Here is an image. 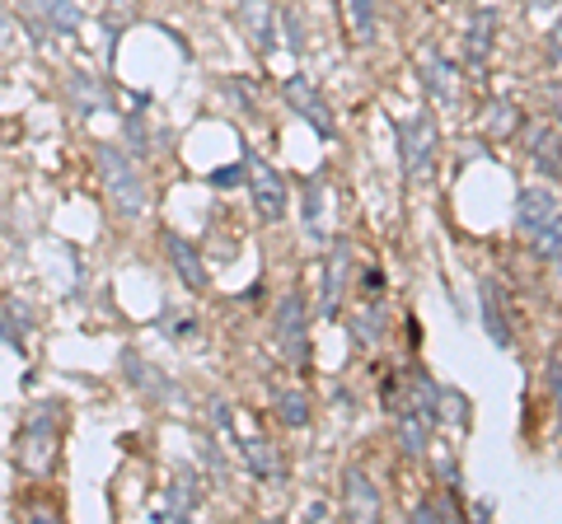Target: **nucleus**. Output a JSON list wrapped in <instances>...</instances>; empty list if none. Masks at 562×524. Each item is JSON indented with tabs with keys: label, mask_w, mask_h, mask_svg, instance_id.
I'll use <instances>...</instances> for the list:
<instances>
[{
	"label": "nucleus",
	"mask_w": 562,
	"mask_h": 524,
	"mask_svg": "<svg viewBox=\"0 0 562 524\" xmlns=\"http://www.w3.org/2000/svg\"><path fill=\"white\" fill-rule=\"evenodd\" d=\"M497 24H501V14L493 5H478L469 14V24H464V66H483L487 56H493Z\"/></svg>",
	"instance_id": "nucleus-8"
},
{
	"label": "nucleus",
	"mask_w": 562,
	"mask_h": 524,
	"mask_svg": "<svg viewBox=\"0 0 562 524\" xmlns=\"http://www.w3.org/2000/svg\"><path fill=\"white\" fill-rule=\"evenodd\" d=\"M544 103H549L553 117L562 123V80H549V85H544Z\"/></svg>",
	"instance_id": "nucleus-34"
},
{
	"label": "nucleus",
	"mask_w": 562,
	"mask_h": 524,
	"mask_svg": "<svg viewBox=\"0 0 562 524\" xmlns=\"http://www.w3.org/2000/svg\"><path fill=\"white\" fill-rule=\"evenodd\" d=\"M394 141H398V159H404V174L408 183H422L436 164V123L432 113H418V117H398L394 123Z\"/></svg>",
	"instance_id": "nucleus-3"
},
{
	"label": "nucleus",
	"mask_w": 562,
	"mask_h": 524,
	"mask_svg": "<svg viewBox=\"0 0 562 524\" xmlns=\"http://www.w3.org/2000/svg\"><path fill=\"white\" fill-rule=\"evenodd\" d=\"M94 159H99L103 192H108L113 212L123 220L145 216V206H151V188H145V174L137 169V159H131L127 150H117V145H99Z\"/></svg>",
	"instance_id": "nucleus-1"
},
{
	"label": "nucleus",
	"mask_w": 562,
	"mask_h": 524,
	"mask_svg": "<svg viewBox=\"0 0 562 524\" xmlns=\"http://www.w3.org/2000/svg\"><path fill=\"white\" fill-rule=\"evenodd\" d=\"M529 159H535V169H544V178H562V141L553 127H529Z\"/></svg>",
	"instance_id": "nucleus-15"
},
{
	"label": "nucleus",
	"mask_w": 562,
	"mask_h": 524,
	"mask_svg": "<svg viewBox=\"0 0 562 524\" xmlns=\"http://www.w3.org/2000/svg\"><path fill=\"white\" fill-rule=\"evenodd\" d=\"M123 374H127V380L137 384V388H145V394H159V398L174 394V384L165 380V374H155V366H145L141 356H131V352L123 356Z\"/></svg>",
	"instance_id": "nucleus-20"
},
{
	"label": "nucleus",
	"mask_w": 562,
	"mask_h": 524,
	"mask_svg": "<svg viewBox=\"0 0 562 524\" xmlns=\"http://www.w3.org/2000/svg\"><path fill=\"white\" fill-rule=\"evenodd\" d=\"M529 5H535V10H549V5H553V0H529Z\"/></svg>",
	"instance_id": "nucleus-36"
},
{
	"label": "nucleus",
	"mask_w": 562,
	"mask_h": 524,
	"mask_svg": "<svg viewBox=\"0 0 562 524\" xmlns=\"http://www.w3.org/2000/svg\"><path fill=\"white\" fill-rule=\"evenodd\" d=\"M418 66H422V85L432 89V94L446 103V99H455V80H450V66H446V56H440L436 48H422L418 52Z\"/></svg>",
	"instance_id": "nucleus-18"
},
{
	"label": "nucleus",
	"mask_w": 562,
	"mask_h": 524,
	"mask_svg": "<svg viewBox=\"0 0 562 524\" xmlns=\"http://www.w3.org/2000/svg\"><path fill=\"white\" fill-rule=\"evenodd\" d=\"M558 267H562V263H558Z\"/></svg>",
	"instance_id": "nucleus-37"
},
{
	"label": "nucleus",
	"mask_w": 562,
	"mask_h": 524,
	"mask_svg": "<svg viewBox=\"0 0 562 524\" xmlns=\"http://www.w3.org/2000/svg\"><path fill=\"white\" fill-rule=\"evenodd\" d=\"M440 422L469 426V402H464V394H455V388H440Z\"/></svg>",
	"instance_id": "nucleus-28"
},
{
	"label": "nucleus",
	"mask_w": 562,
	"mask_h": 524,
	"mask_svg": "<svg viewBox=\"0 0 562 524\" xmlns=\"http://www.w3.org/2000/svg\"><path fill=\"white\" fill-rule=\"evenodd\" d=\"M244 455V469L258 477V483H281L286 477V459H281V445H272L268 436H248L240 445Z\"/></svg>",
	"instance_id": "nucleus-10"
},
{
	"label": "nucleus",
	"mask_w": 562,
	"mask_h": 524,
	"mask_svg": "<svg viewBox=\"0 0 562 524\" xmlns=\"http://www.w3.org/2000/svg\"><path fill=\"white\" fill-rule=\"evenodd\" d=\"M394 436H398V449H404V459H422L426 445H432V422H426L422 412H394Z\"/></svg>",
	"instance_id": "nucleus-13"
},
{
	"label": "nucleus",
	"mask_w": 562,
	"mask_h": 524,
	"mask_svg": "<svg viewBox=\"0 0 562 524\" xmlns=\"http://www.w3.org/2000/svg\"><path fill=\"white\" fill-rule=\"evenodd\" d=\"M240 20L248 24V38H254L258 52H272V20H268V5L263 0H244L240 5Z\"/></svg>",
	"instance_id": "nucleus-22"
},
{
	"label": "nucleus",
	"mask_w": 562,
	"mask_h": 524,
	"mask_svg": "<svg viewBox=\"0 0 562 524\" xmlns=\"http://www.w3.org/2000/svg\"><path fill=\"white\" fill-rule=\"evenodd\" d=\"M28 309H20V299L14 305H0V342H10V347H24V333H28Z\"/></svg>",
	"instance_id": "nucleus-25"
},
{
	"label": "nucleus",
	"mask_w": 562,
	"mask_h": 524,
	"mask_svg": "<svg viewBox=\"0 0 562 524\" xmlns=\"http://www.w3.org/2000/svg\"><path fill=\"white\" fill-rule=\"evenodd\" d=\"M352 239H337L323 258V281H319V319H337L347 299V281H352Z\"/></svg>",
	"instance_id": "nucleus-5"
},
{
	"label": "nucleus",
	"mask_w": 562,
	"mask_h": 524,
	"mask_svg": "<svg viewBox=\"0 0 562 524\" xmlns=\"http://www.w3.org/2000/svg\"><path fill=\"white\" fill-rule=\"evenodd\" d=\"M277 422L286 431H305L309 426V398L301 394V388H286V394H277Z\"/></svg>",
	"instance_id": "nucleus-24"
},
{
	"label": "nucleus",
	"mask_w": 562,
	"mask_h": 524,
	"mask_svg": "<svg viewBox=\"0 0 562 524\" xmlns=\"http://www.w3.org/2000/svg\"><path fill=\"white\" fill-rule=\"evenodd\" d=\"M71 99L80 103V113H99V108H108V89H103L90 71H76V75H71Z\"/></svg>",
	"instance_id": "nucleus-21"
},
{
	"label": "nucleus",
	"mask_w": 562,
	"mask_h": 524,
	"mask_svg": "<svg viewBox=\"0 0 562 524\" xmlns=\"http://www.w3.org/2000/svg\"><path fill=\"white\" fill-rule=\"evenodd\" d=\"M277 24H281V28H286V42H291V48H295V52H301V48H305L301 20H295V14H291V10H281V14H277Z\"/></svg>",
	"instance_id": "nucleus-33"
},
{
	"label": "nucleus",
	"mask_w": 562,
	"mask_h": 524,
	"mask_svg": "<svg viewBox=\"0 0 562 524\" xmlns=\"http://www.w3.org/2000/svg\"><path fill=\"white\" fill-rule=\"evenodd\" d=\"M202 501V483L192 473H174L169 477V491H165V511H159L155 520H188L192 511H197Z\"/></svg>",
	"instance_id": "nucleus-14"
},
{
	"label": "nucleus",
	"mask_w": 562,
	"mask_h": 524,
	"mask_svg": "<svg viewBox=\"0 0 562 524\" xmlns=\"http://www.w3.org/2000/svg\"><path fill=\"white\" fill-rule=\"evenodd\" d=\"M347 10V28H352V42H375V0H343Z\"/></svg>",
	"instance_id": "nucleus-23"
},
{
	"label": "nucleus",
	"mask_w": 562,
	"mask_h": 524,
	"mask_svg": "<svg viewBox=\"0 0 562 524\" xmlns=\"http://www.w3.org/2000/svg\"><path fill=\"white\" fill-rule=\"evenodd\" d=\"M535 248H539V258L562 263V206H558V216L535 234Z\"/></svg>",
	"instance_id": "nucleus-27"
},
{
	"label": "nucleus",
	"mask_w": 562,
	"mask_h": 524,
	"mask_svg": "<svg viewBox=\"0 0 562 524\" xmlns=\"http://www.w3.org/2000/svg\"><path fill=\"white\" fill-rule=\"evenodd\" d=\"M220 89H226V94L234 99V103H240V113H248V117H254V85H244V80H234V75H230V80H220Z\"/></svg>",
	"instance_id": "nucleus-30"
},
{
	"label": "nucleus",
	"mask_w": 562,
	"mask_h": 524,
	"mask_svg": "<svg viewBox=\"0 0 562 524\" xmlns=\"http://www.w3.org/2000/svg\"><path fill=\"white\" fill-rule=\"evenodd\" d=\"M553 216H558L553 188H544V183L521 188V197H515V230H521V234H539Z\"/></svg>",
	"instance_id": "nucleus-9"
},
{
	"label": "nucleus",
	"mask_w": 562,
	"mask_h": 524,
	"mask_svg": "<svg viewBox=\"0 0 562 524\" xmlns=\"http://www.w3.org/2000/svg\"><path fill=\"white\" fill-rule=\"evenodd\" d=\"M248 169H254V212H258V220L277 225L281 216H286V178L258 155H248Z\"/></svg>",
	"instance_id": "nucleus-7"
},
{
	"label": "nucleus",
	"mask_w": 562,
	"mask_h": 524,
	"mask_svg": "<svg viewBox=\"0 0 562 524\" xmlns=\"http://www.w3.org/2000/svg\"><path fill=\"white\" fill-rule=\"evenodd\" d=\"M56 426H62V408L56 402H38L34 412L24 417L20 436H14V455L28 473H48L56 459Z\"/></svg>",
	"instance_id": "nucleus-2"
},
{
	"label": "nucleus",
	"mask_w": 562,
	"mask_h": 524,
	"mask_svg": "<svg viewBox=\"0 0 562 524\" xmlns=\"http://www.w3.org/2000/svg\"><path fill=\"white\" fill-rule=\"evenodd\" d=\"M28 5H34V10L42 14V24H48L52 34H76L80 20H85L76 0H28Z\"/></svg>",
	"instance_id": "nucleus-19"
},
{
	"label": "nucleus",
	"mask_w": 562,
	"mask_h": 524,
	"mask_svg": "<svg viewBox=\"0 0 562 524\" xmlns=\"http://www.w3.org/2000/svg\"><path fill=\"white\" fill-rule=\"evenodd\" d=\"M281 99H286V108H291L295 117H301V123L315 127L323 141H333V137H337L329 103H323V94L315 89V80H309V75H291V80L281 85Z\"/></svg>",
	"instance_id": "nucleus-6"
},
{
	"label": "nucleus",
	"mask_w": 562,
	"mask_h": 524,
	"mask_svg": "<svg viewBox=\"0 0 562 524\" xmlns=\"http://www.w3.org/2000/svg\"><path fill=\"white\" fill-rule=\"evenodd\" d=\"M343 506H347L352 520H375L380 515V491L371 487L366 469H347V477H343Z\"/></svg>",
	"instance_id": "nucleus-12"
},
{
	"label": "nucleus",
	"mask_w": 562,
	"mask_h": 524,
	"mask_svg": "<svg viewBox=\"0 0 562 524\" xmlns=\"http://www.w3.org/2000/svg\"><path fill=\"white\" fill-rule=\"evenodd\" d=\"M384 328H389V309H384L380 299H371V305L352 319V342H357V352H375L384 342Z\"/></svg>",
	"instance_id": "nucleus-16"
},
{
	"label": "nucleus",
	"mask_w": 562,
	"mask_h": 524,
	"mask_svg": "<svg viewBox=\"0 0 562 524\" xmlns=\"http://www.w3.org/2000/svg\"><path fill=\"white\" fill-rule=\"evenodd\" d=\"M483 328L493 337V347H511L515 333H511V319L501 314V295H497V281H483Z\"/></svg>",
	"instance_id": "nucleus-17"
},
{
	"label": "nucleus",
	"mask_w": 562,
	"mask_h": 524,
	"mask_svg": "<svg viewBox=\"0 0 562 524\" xmlns=\"http://www.w3.org/2000/svg\"><path fill=\"white\" fill-rule=\"evenodd\" d=\"M515 131H521V108H515V103H493V113H487V137L507 141Z\"/></svg>",
	"instance_id": "nucleus-26"
},
{
	"label": "nucleus",
	"mask_w": 562,
	"mask_h": 524,
	"mask_svg": "<svg viewBox=\"0 0 562 524\" xmlns=\"http://www.w3.org/2000/svg\"><path fill=\"white\" fill-rule=\"evenodd\" d=\"M206 183L220 188V192L234 188V183H244V159L240 164H226V169H212V174H206Z\"/></svg>",
	"instance_id": "nucleus-32"
},
{
	"label": "nucleus",
	"mask_w": 562,
	"mask_h": 524,
	"mask_svg": "<svg viewBox=\"0 0 562 524\" xmlns=\"http://www.w3.org/2000/svg\"><path fill=\"white\" fill-rule=\"evenodd\" d=\"M544 388H549V398L558 408V426H562V352L549 356V366H544Z\"/></svg>",
	"instance_id": "nucleus-29"
},
{
	"label": "nucleus",
	"mask_w": 562,
	"mask_h": 524,
	"mask_svg": "<svg viewBox=\"0 0 562 524\" xmlns=\"http://www.w3.org/2000/svg\"><path fill=\"white\" fill-rule=\"evenodd\" d=\"M165 253H169L174 272L183 277V286H188V291H206V263H202V253L192 248L183 234H165Z\"/></svg>",
	"instance_id": "nucleus-11"
},
{
	"label": "nucleus",
	"mask_w": 562,
	"mask_h": 524,
	"mask_svg": "<svg viewBox=\"0 0 562 524\" xmlns=\"http://www.w3.org/2000/svg\"><path fill=\"white\" fill-rule=\"evenodd\" d=\"M277 352L286 356L295 370H309V309L301 291H286L277 305Z\"/></svg>",
	"instance_id": "nucleus-4"
},
{
	"label": "nucleus",
	"mask_w": 562,
	"mask_h": 524,
	"mask_svg": "<svg viewBox=\"0 0 562 524\" xmlns=\"http://www.w3.org/2000/svg\"><path fill=\"white\" fill-rule=\"evenodd\" d=\"M5 34H10V14H0V48H5Z\"/></svg>",
	"instance_id": "nucleus-35"
},
{
	"label": "nucleus",
	"mask_w": 562,
	"mask_h": 524,
	"mask_svg": "<svg viewBox=\"0 0 562 524\" xmlns=\"http://www.w3.org/2000/svg\"><path fill=\"white\" fill-rule=\"evenodd\" d=\"M319 206H323V188L309 183V188H305V230H309V234H319Z\"/></svg>",
	"instance_id": "nucleus-31"
}]
</instances>
